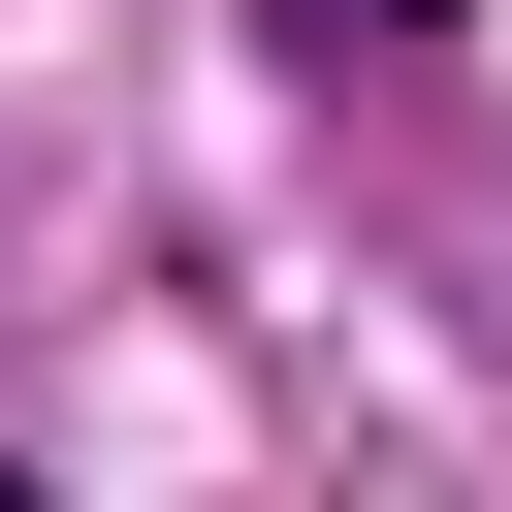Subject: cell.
<instances>
[{"label":"cell","instance_id":"cell-1","mask_svg":"<svg viewBox=\"0 0 512 512\" xmlns=\"http://www.w3.org/2000/svg\"><path fill=\"white\" fill-rule=\"evenodd\" d=\"M416 32H448V0H416Z\"/></svg>","mask_w":512,"mask_h":512}]
</instances>
